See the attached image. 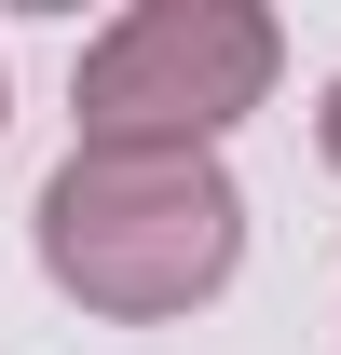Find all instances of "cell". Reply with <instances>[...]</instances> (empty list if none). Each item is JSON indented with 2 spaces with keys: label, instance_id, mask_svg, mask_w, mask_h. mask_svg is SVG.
Returning <instances> with one entry per match:
<instances>
[{
  "label": "cell",
  "instance_id": "cell-1",
  "mask_svg": "<svg viewBox=\"0 0 341 355\" xmlns=\"http://www.w3.org/2000/svg\"><path fill=\"white\" fill-rule=\"evenodd\" d=\"M246 260V191L218 178V150H69L42 178V273L82 314H191Z\"/></svg>",
  "mask_w": 341,
  "mask_h": 355
},
{
  "label": "cell",
  "instance_id": "cell-3",
  "mask_svg": "<svg viewBox=\"0 0 341 355\" xmlns=\"http://www.w3.org/2000/svg\"><path fill=\"white\" fill-rule=\"evenodd\" d=\"M314 137H328V164H341V83H328V110H314Z\"/></svg>",
  "mask_w": 341,
  "mask_h": 355
},
{
  "label": "cell",
  "instance_id": "cell-2",
  "mask_svg": "<svg viewBox=\"0 0 341 355\" xmlns=\"http://www.w3.org/2000/svg\"><path fill=\"white\" fill-rule=\"evenodd\" d=\"M273 69H287V42L259 0H137L82 55L69 123H82V150H218L273 96Z\"/></svg>",
  "mask_w": 341,
  "mask_h": 355
}]
</instances>
